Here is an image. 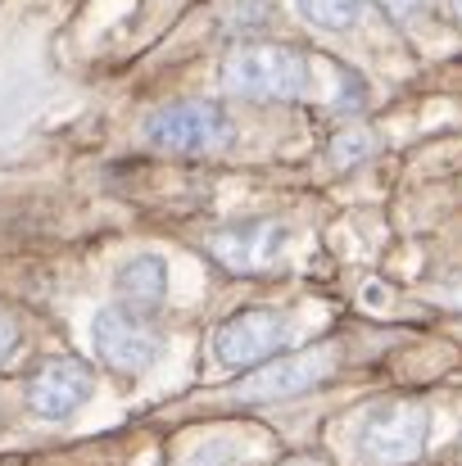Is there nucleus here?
<instances>
[{"instance_id":"3","label":"nucleus","mask_w":462,"mask_h":466,"mask_svg":"<svg viewBox=\"0 0 462 466\" xmlns=\"http://www.w3.org/2000/svg\"><path fill=\"white\" fill-rule=\"evenodd\" d=\"M426 435H431V412L422 403L390 399V403H376L363 417V426H358V453L372 466H404V462H413V458H422Z\"/></svg>"},{"instance_id":"2","label":"nucleus","mask_w":462,"mask_h":466,"mask_svg":"<svg viewBox=\"0 0 462 466\" xmlns=\"http://www.w3.org/2000/svg\"><path fill=\"white\" fill-rule=\"evenodd\" d=\"M146 141L163 155H218L236 141V123L218 100H172L146 118Z\"/></svg>"},{"instance_id":"14","label":"nucleus","mask_w":462,"mask_h":466,"mask_svg":"<svg viewBox=\"0 0 462 466\" xmlns=\"http://www.w3.org/2000/svg\"><path fill=\"white\" fill-rule=\"evenodd\" d=\"M190 466H236V449H222V444H213V449H204L200 458Z\"/></svg>"},{"instance_id":"9","label":"nucleus","mask_w":462,"mask_h":466,"mask_svg":"<svg viewBox=\"0 0 462 466\" xmlns=\"http://www.w3.org/2000/svg\"><path fill=\"white\" fill-rule=\"evenodd\" d=\"M114 295H118L123 309L154 317L168 299V258L163 254H132L128 263H118Z\"/></svg>"},{"instance_id":"13","label":"nucleus","mask_w":462,"mask_h":466,"mask_svg":"<svg viewBox=\"0 0 462 466\" xmlns=\"http://www.w3.org/2000/svg\"><path fill=\"white\" fill-rule=\"evenodd\" d=\"M18 339H23L18 321L9 317V309H0V362H9V358L18 353Z\"/></svg>"},{"instance_id":"8","label":"nucleus","mask_w":462,"mask_h":466,"mask_svg":"<svg viewBox=\"0 0 462 466\" xmlns=\"http://www.w3.org/2000/svg\"><path fill=\"white\" fill-rule=\"evenodd\" d=\"M331 367H335V353H331L326 344H317V349H308L300 358L268 362L263 371H254V376L236 390V399H241V403H272V399L304 394V390H313L317 380H326Z\"/></svg>"},{"instance_id":"16","label":"nucleus","mask_w":462,"mask_h":466,"mask_svg":"<svg viewBox=\"0 0 462 466\" xmlns=\"http://www.w3.org/2000/svg\"><path fill=\"white\" fill-rule=\"evenodd\" d=\"M363 304H385V286L381 281H367L363 286Z\"/></svg>"},{"instance_id":"15","label":"nucleus","mask_w":462,"mask_h":466,"mask_svg":"<svg viewBox=\"0 0 462 466\" xmlns=\"http://www.w3.org/2000/svg\"><path fill=\"white\" fill-rule=\"evenodd\" d=\"M436 295H440L445 304H458V309H462V272H458V277H454V281H445V286H440Z\"/></svg>"},{"instance_id":"7","label":"nucleus","mask_w":462,"mask_h":466,"mask_svg":"<svg viewBox=\"0 0 462 466\" xmlns=\"http://www.w3.org/2000/svg\"><path fill=\"white\" fill-rule=\"evenodd\" d=\"M91 385H96V376H91V367L82 358H46L32 371L23 399H27V412L32 417L64 421V417H73L91 399Z\"/></svg>"},{"instance_id":"5","label":"nucleus","mask_w":462,"mask_h":466,"mask_svg":"<svg viewBox=\"0 0 462 466\" xmlns=\"http://www.w3.org/2000/svg\"><path fill=\"white\" fill-rule=\"evenodd\" d=\"M286 249H291V227L277 218H245V222H231L209 236V258L236 277L277 268L286 258Z\"/></svg>"},{"instance_id":"4","label":"nucleus","mask_w":462,"mask_h":466,"mask_svg":"<svg viewBox=\"0 0 462 466\" xmlns=\"http://www.w3.org/2000/svg\"><path fill=\"white\" fill-rule=\"evenodd\" d=\"M91 344H96V358L109 371H123V376H137V371L154 367L159 353H163V335L154 330L150 317L123 309V304L100 309L91 317Z\"/></svg>"},{"instance_id":"17","label":"nucleus","mask_w":462,"mask_h":466,"mask_svg":"<svg viewBox=\"0 0 462 466\" xmlns=\"http://www.w3.org/2000/svg\"><path fill=\"white\" fill-rule=\"evenodd\" d=\"M454 14H458V18H462V0H454Z\"/></svg>"},{"instance_id":"1","label":"nucleus","mask_w":462,"mask_h":466,"mask_svg":"<svg viewBox=\"0 0 462 466\" xmlns=\"http://www.w3.org/2000/svg\"><path fill=\"white\" fill-rule=\"evenodd\" d=\"M222 86L245 100H304L313 86L308 55L282 41H245L222 59Z\"/></svg>"},{"instance_id":"10","label":"nucleus","mask_w":462,"mask_h":466,"mask_svg":"<svg viewBox=\"0 0 462 466\" xmlns=\"http://www.w3.org/2000/svg\"><path fill=\"white\" fill-rule=\"evenodd\" d=\"M295 14L322 32H349L363 18V0H295Z\"/></svg>"},{"instance_id":"6","label":"nucleus","mask_w":462,"mask_h":466,"mask_svg":"<svg viewBox=\"0 0 462 466\" xmlns=\"http://www.w3.org/2000/svg\"><path fill=\"white\" fill-rule=\"evenodd\" d=\"M291 335V317L282 309H245L236 317H227L213 330V358L222 367H254L263 358H272Z\"/></svg>"},{"instance_id":"12","label":"nucleus","mask_w":462,"mask_h":466,"mask_svg":"<svg viewBox=\"0 0 462 466\" xmlns=\"http://www.w3.org/2000/svg\"><path fill=\"white\" fill-rule=\"evenodd\" d=\"M426 5H431V0H376V9H381L385 18H395V23H413V18H422Z\"/></svg>"},{"instance_id":"11","label":"nucleus","mask_w":462,"mask_h":466,"mask_svg":"<svg viewBox=\"0 0 462 466\" xmlns=\"http://www.w3.org/2000/svg\"><path fill=\"white\" fill-rule=\"evenodd\" d=\"M372 132H340L335 141H331V163L335 167H349V163H363V158L372 155Z\"/></svg>"}]
</instances>
